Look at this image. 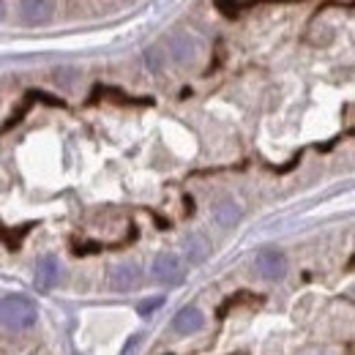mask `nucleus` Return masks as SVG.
Wrapping results in <instances>:
<instances>
[{
  "mask_svg": "<svg viewBox=\"0 0 355 355\" xmlns=\"http://www.w3.org/2000/svg\"><path fill=\"white\" fill-rule=\"evenodd\" d=\"M0 314L8 331H25L36 322V304L25 295H6L0 304Z\"/></svg>",
  "mask_w": 355,
  "mask_h": 355,
  "instance_id": "f257e3e1",
  "label": "nucleus"
},
{
  "mask_svg": "<svg viewBox=\"0 0 355 355\" xmlns=\"http://www.w3.org/2000/svg\"><path fill=\"white\" fill-rule=\"evenodd\" d=\"M153 276L162 282V284H180L183 276H186V268H183V260L173 254V252H164L153 260Z\"/></svg>",
  "mask_w": 355,
  "mask_h": 355,
  "instance_id": "f03ea898",
  "label": "nucleus"
},
{
  "mask_svg": "<svg viewBox=\"0 0 355 355\" xmlns=\"http://www.w3.org/2000/svg\"><path fill=\"white\" fill-rule=\"evenodd\" d=\"M254 266H257V270H260L266 279L279 282V279H284V273H287V257H284L282 252H276V249H263V252L257 254Z\"/></svg>",
  "mask_w": 355,
  "mask_h": 355,
  "instance_id": "7ed1b4c3",
  "label": "nucleus"
},
{
  "mask_svg": "<svg viewBox=\"0 0 355 355\" xmlns=\"http://www.w3.org/2000/svg\"><path fill=\"white\" fill-rule=\"evenodd\" d=\"M33 282L42 290H52L60 282V263H58V257H52V254L39 257L36 268H33Z\"/></svg>",
  "mask_w": 355,
  "mask_h": 355,
  "instance_id": "20e7f679",
  "label": "nucleus"
},
{
  "mask_svg": "<svg viewBox=\"0 0 355 355\" xmlns=\"http://www.w3.org/2000/svg\"><path fill=\"white\" fill-rule=\"evenodd\" d=\"M19 17L25 25H44L52 19V0H22Z\"/></svg>",
  "mask_w": 355,
  "mask_h": 355,
  "instance_id": "39448f33",
  "label": "nucleus"
},
{
  "mask_svg": "<svg viewBox=\"0 0 355 355\" xmlns=\"http://www.w3.org/2000/svg\"><path fill=\"white\" fill-rule=\"evenodd\" d=\"M110 279H112V287L118 293H132L134 287H139V282H142V270L134 263H121V266L112 268Z\"/></svg>",
  "mask_w": 355,
  "mask_h": 355,
  "instance_id": "423d86ee",
  "label": "nucleus"
},
{
  "mask_svg": "<svg viewBox=\"0 0 355 355\" xmlns=\"http://www.w3.org/2000/svg\"><path fill=\"white\" fill-rule=\"evenodd\" d=\"M202 325H205V317H202V311L194 309V306H183V309L173 317V328H175L178 334H183V336L197 334Z\"/></svg>",
  "mask_w": 355,
  "mask_h": 355,
  "instance_id": "0eeeda50",
  "label": "nucleus"
},
{
  "mask_svg": "<svg viewBox=\"0 0 355 355\" xmlns=\"http://www.w3.org/2000/svg\"><path fill=\"white\" fill-rule=\"evenodd\" d=\"M183 252H186L189 263H202V260L211 254V243H208L205 235H200V232H189V235L183 238Z\"/></svg>",
  "mask_w": 355,
  "mask_h": 355,
  "instance_id": "6e6552de",
  "label": "nucleus"
},
{
  "mask_svg": "<svg viewBox=\"0 0 355 355\" xmlns=\"http://www.w3.org/2000/svg\"><path fill=\"white\" fill-rule=\"evenodd\" d=\"M167 49H170V55L175 58L178 63H191V60H194V55H197V44H194V39H189L186 33H175V36H170Z\"/></svg>",
  "mask_w": 355,
  "mask_h": 355,
  "instance_id": "1a4fd4ad",
  "label": "nucleus"
},
{
  "mask_svg": "<svg viewBox=\"0 0 355 355\" xmlns=\"http://www.w3.org/2000/svg\"><path fill=\"white\" fill-rule=\"evenodd\" d=\"M214 219H216V224L224 227V230L235 227V224L241 222V205H238L235 200H222V202H216V208H214Z\"/></svg>",
  "mask_w": 355,
  "mask_h": 355,
  "instance_id": "9d476101",
  "label": "nucleus"
},
{
  "mask_svg": "<svg viewBox=\"0 0 355 355\" xmlns=\"http://www.w3.org/2000/svg\"><path fill=\"white\" fill-rule=\"evenodd\" d=\"M145 63H148L150 71L159 74V71H162V52H159V49H148V52H145Z\"/></svg>",
  "mask_w": 355,
  "mask_h": 355,
  "instance_id": "9b49d317",
  "label": "nucleus"
},
{
  "mask_svg": "<svg viewBox=\"0 0 355 355\" xmlns=\"http://www.w3.org/2000/svg\"><path fill=\"white\" fill-rule=\"evenodd\" d=\"M159 304H162V298H153L150 304H139V314H150V311L156 309Z\"/></svg>",
  "mask_w": 355,
  "mask_h": 355,
  "instance_id": "f8f14e48",
  "label": "nucleus"
},
{
  "mask_svg": "<svg viewBox=\"0 0 355 355\" xmlns=\"http://www.w3.org/2000/svg\"><path fill=\"white\" fill-rule=\"evenodd\" d=\"M134 345H137V336L134 339H129V345H126V350H123V355H129L134 350Z\"/></svg>",
  "mask_w": 355,
  "mask_h": 355,
  "instance_id": "ddd939ff",
  "label": "nucleus"
}]
</instances>
